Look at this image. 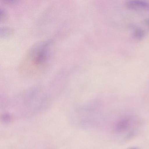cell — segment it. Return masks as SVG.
Masks as SVG:
<instances>
[{"instance_id":"cell-1","label":"cell","mask_w":149,"mask_h":149,"mask_svg":"<svg viewBox=\"0 0 149 149\" xmlns=\"http://www.w3.org/2000/svg\"><path fill=\"white\" fill-rule=\"evenodd\" d=\"M53 44L50 40L40 42L31 49L28 58L31 65L38 69L48 64L53 54Z\"/></svg>"},{"instance_id":"cell-2","label":"cell","mask_w":149,"mask_h":149,"mask_svg":"<svg viewBox=\"0 0 149 149\" xmlns=\"http://www.w3.org/2000/svg\"><path fill=\"white\" fill-rule=\"evenodd\" d=\"M127 7L134 10H149V1L143 0H130L126 3Z\"/></svg>"},{"instance_id":"cell-3","label":"cell","mask_w":149,"mask_h":149,"mask_svg":"<svg viewBox=\"0 0 149 149\" xmlns=\"http://www.w3.org/2000/svg\"><path fill=\"white\" fill-rule=\"evenodd\" d=\"M145 34L144 30L140 28L136 29L134 30L133 33L134 37L138 40L141 39L143 38Z\"/></svg>"},{"instance_id":"cell-4","label":"cell","mask_w":149,"mask_h":149,"mask_svg":"<svg viewBox=\"0 0 149 149\" xmlns=\"http://www.w3.org/2000/svg\"><path fill=\"white\" fill-rule=\"evenodd\" d=\"M144 23L149 29V18L147 19L144 21Z\"/></svg>"},{"instance_id":"cell-5","label":"cell","mask_w":149,"mask_h":149,"mask_svg":"<svg viewBox=\"0 0 149 149\" xmlns=\"http://www.w3.org/2000/svg\"><path fill=\"white\" fill-rule=\"evenodd\" d=\"M130 149H136L135 148H130Z\"/></svg>"}]
</instances>
